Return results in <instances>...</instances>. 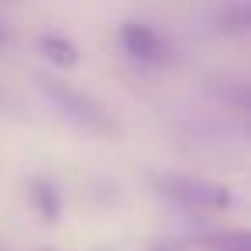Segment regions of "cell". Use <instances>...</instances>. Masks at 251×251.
Listing matches in <instances>:
<instances>
[{
    "instance_id": "8992f818",
    "label": "cell",
    "mask_w": 251,
    "mask_h": 251,
    "mask_svg": "<svg viewBox=\"0 0 251 251\" xmlns=\"http://www.w3.org/2000/svg\"><path fill=\"white\" fill-rule=\"evenodd\" d=\"M200 244L210 251H251L248 230H217V234H206Z\"/></svg>"
},
{
    "instance_id": "6da1fadb",
    "label": "cell",
    "mask_w": 251,
    "mask_h": 251,
    "mask_svg": "<svg viewBox=\"0 0 251 251\" xmlns=\"http://www.w3.org/2000/svg\"><path fill=\"white\" fill-rule=\"evenodd\" d=\"M151 182H155V189H158L165 200L179 203V206L189 210V213H217V210H227V206L234 203L230 189H227V186H217V182H210V179L155 176Z\"/></svg>"
},
{
    "instance_id": "5b68a950",
    "label": "cell",
    "mask_w": 251,
    "mask_h": 251,
    "mask_svg": "<svg viewBox=\"0 0 251 251\" xmlns=\"http://www.w3.org/2000/svg\"><path fill=\"white\" fill-rule=\"evenodd\" d=\"M31 200H35L38 213H42L49 224L59 220V213H62V196H59V186H55V182L35 179V182H31Z\"/></svg>"
},
{
    "instance_id": "7a4b0ae2",
    "label": "cell",
    "mask_w": 251,
    "mask_h": 251,
    "mask_svg": "<svg viewBox=\"0 0 251 251\" xmlns=\"http://www.w3.org/2000/svg\"><path fill=\"white\" fill-rule=\"evenodd\" d=\"M38 83H42V90L49 93V100H52L62 114H69L76 124H83L86 131H97V134L114 131V121L107 117L103 103H97L93 97H86V93H79V90H73V86H66V83H55V79H38Z\"/></svg>"
},
{
    "instance_id": "3957f363",
    "label": "cell",
    "mask_w": 251,
    "mask_h": 251,
    "mask_svg": "<svg viewBox=\"0 0 251 251\" xmlns=\"http://www.w3.org/2000/svg\"><path fill=\"white\" fill-rule=\"evenodd\" d=\"M121 45L131 59L145 62V66H162L169 62V45L162 42V35L148 25H138V21H127L121 25Z\"/></svg>"
},
{
    "instance_id": "277c9868",
    "label": "cell",
    "mask_w": 251,
    "mask_h": 251,
    "mask_svg": "<svg viewBox=\"0 0 251 251\" xmlns=\"http://www.w3.org/2000/svg\"><path fill=\"white\" fill-rule=\"evenodd\" d=\"M38 55H42L45 62L59 66V69L79 66V49H76L69 38H62V35H42V38H38Z\"/></svg>"
},
{
    "instance_id": "ba28073f",
    "label": "cell",
    "mask_w": 251,
    "mask_h": 251,
    "mask_svg": "<svg viewBox=\"0 0 251 251\" xmlns=\"http://www.w3.org/2000/svg\"><path fill=\"white\" fill-rule=\"evenodd\" d=\"M0 38H4V31H0Z\"/></svg>"
},
{
    "instance_id": "52a82bcc",
    "label": "cell",
    "mask_w": 251,
    "mask_h": 251,
    "mask_svg": "<svg viewBox=\"0 0 251 251\" xmlns=\"http://www.w3.org/2000/svg\"><path fill=\"white\" fill-rule=\"evenodd\" d=\"M151 251H179V248H172V244H158V248H151Z\"/></svg>"
}]
</instances>
